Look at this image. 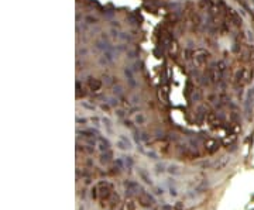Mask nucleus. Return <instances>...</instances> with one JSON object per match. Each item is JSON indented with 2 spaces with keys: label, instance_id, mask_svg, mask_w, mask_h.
<instances>
[{
  "label": "nucleus",
  "instance_id": "obj_1",
  "mask_svg": "<svg viewBox=\"0 0 254 210\" xmlns=\"http://www.w3.org/2000/svg\"><path fill=\"white\" fill-rule=\"evenodd\" d=\"M225 62H217L214 64L213 66L210 68V71H209V74H210V78L214 80V82H219L220 79H222L223 76V72H225Z\"/></svg>",
  "mask_w": 254,
  "mask_h": 210
},
{
  "label": "nucleus",
  "instance_id": "obj_2",
  "mask_svg": "<svg viewBox=\"0 0 254 210\" xmlns=\"http://www.w3.org/2000/svg\"><path fill=\"white\" fill-rule=\"evenodd\" d=\"M208 59H209V52L208 51H205V49H198V51H195L193 61L199 68H203V66L206 65V62H208Z\"/></svg>",
  "mask_w": 254,
  "mask_h": 210
},
{
  "label": "nucleus",
  "instance_id": "obj_3",
  "mask_svg": "<svg viewBox=\"0 0 254 210\" xmlns=\"http://www.w3.org/2000/svg\"><path fill=\"white\" fill-rule=\"evenodd\" d=\"M234 79H236V83H239V85H244V83H247L248 79H250V71H248L247 68H241L240 71H237Z\"/></svg>",
  "mask_w": 254,
  "mask_h": 210
},
{
  "label": "nucleus",
  "instance_id": "obj_4",
  "mask_svg": "<svg viewBox=\"0 0 254 210\" xmlns=\"http://www.w3.org/2000/svg\"><path fill=\"white\" fill-rule=\"evenodd\" d=\"M96 147H98V150L100 152H106V151H110V142L104 137L99 136L98 140H96Z\"/></svg>",
  "mask_w": 254,
  "mask_h": 210
},
{
  "label": "nucleus",
  "instance_id": "obj_5",
  "mask_svg": "<svg viewBox=\"0 0 254 210\" xmlns=\"http://www.w3.org/2000/svg\"><path fill=\"white\" fill-rule=\"evenodd\" d=\"M138 202H140L141 206H144V207H150V206H152V203H154V199H152L151 196L148 195V193L141 192V193H140V196H138Z\"/></svg>",
  "mask_w": 254,
  "mask_h": 210
},
{
  "label": "nucleus",
  "instance_id": "obj_6",
  "mask_svg": "<svg viewBox=\"0 0 254 210\" xmlns=\"http://www.w3.org/2000/svg\"><path fill=\"white\" fill-rule=\"evenodd\" d=\"M89 88L92 89L93 92H98L99 89L102 88V82L99 79H96V78H89Z\"/></svg>",
  "mask_w": 254,
  "mask_h": 210
},
{
  "label": "nucleus",
  "instance_id": "obj_7",
  "mask_svg": "<svg viewBox=\"0 0 254 210\" xmlns=\"http://www.w3.org/2000/svg\"><path fill=\"white\" fill-rule=\"evenodd\" d=\"M126 187H127V192L129 193H141V187L138 186V183L135 182H127L126 183Z\"/></svg>",
  "mask_w": 254,
  "mask_h": 210
},
{
  "label": "nucleus",
  "instance_id": "obj_8",
  "mask_svg": "<svg viewBox=\"0 0 254 210\" xmlns=\"http://www.w3.org/2000/svg\"><path fill=\"white\" fill-rule=\"evenodd\" d=\"M100 162L104 165L112 162V151H106V152H100Z\"/></svg>",
  "mask_w": 254,
  "mask_h": 210
},
{
  "label": "nucleus",
  "instance_id": "obj_9",
  "mask_svg": "<svg viewBox=\"0 0 254 210\" xmlns=\"http://www.w3.org/2000/svg\"><path fill=\"white\" fill-rule=\"evenodd\" d=\"M124 75H126V78H127V80H129L130 86H133V88H134V86H135V80H134V75H133L131 69L126 68V69H124Z\"/></svg>",
  "mask_w": 254,
  "mask_h": 210
},
{
  "label": "nucleus",
  "instance_id": "obj_10",
  "mask_svg": "<svg viewBox=\"0 0 254 210\" xmlns=\"http://www.w3.org/2000/svg\"><path fill=\"white\" fill-rule=\"evenodd\" d=\"M206 150H208V152H214V151L217 150V141H214V140H209V141H206Z\"/></svg>",
  "mask_w": 254,
  "mask_h": 210
},
{
  "label": "nucleus",
  "instance_id": "obj_11",
  "mask_svg": "<svg viewBox=\"0 0 254 210\" xmlns=\"http://www.w3.org/2000/svg\"><path fill=\"white\" fill-rule=\"evenodd\" d=\"M138 175L141 176V179H143V181L146 182V183H148V185H151V183H152V182H151V178H150V176L147 175V172H146L144 169H138Z\"/></svg>",
  "mask_w": 254,
  "mask_h": 210
},
{
  "label": "nucleus",
  "instance_id": "obj_12",
  "mask_svg": "<svg viewBox=\"0 0 254 210\" xmlns=\"http://www.w3.org/2000/svg\"><path fill=\"white\" fill-rule=\"evenodd\" d=\"M134 121L137 123V124H144V123H146V117H144L143 113H138V114H135Z\"/></svg>",
  "mask_w": 254,
  "mask_h": 210
},
{
  "label": "nucleus",
  "instance_id": "obj_13",
  "mask_svg": "<svg viewBox=\"0 0 254 210\" xmlns=\"http://www.w3.org/2000/svg\"><path fill=\"white\" fill-rule=\"evenodd\" d=\"M168 172L174 173V175H178V173H179V171H178V168L175 166V165H174V166L171 165V166H169V169H168Z\"/></svg>",
  "mask_w": 254,
  "mask_h": 210
},
{
  "label": "nucleus",
  "instance_id": "obj_14",
  "mask_svg": "<svg viewBox=\"0 0 254 210\" xmlns=\"http://www.w3.org/2000/svg\"><path fill=\"white\" fill-rule=\"evenodd\" d=\"M81 95V83L76 82V96H79Z\"/></svg>",
  "mask_w": 254,
  "mask_h": 210
},
{
  "label": "nucleus",
  "instance_id": "obj_15",
  "mask_svg": "<svg viewBox=\"0 0 254 210\" xmlns=\"http://www.w3.org/2000/svg\"><path fill=\"white\" fill-rule=\"evenodd\" d=\"M157 168H158V172H164V165H157Z\"/></svg>",
  "mask_w": 254,
  "mask_h": 210
},
{
  "label": "nucleus",
  "instance_id": "obj_16",
  "mask_svg": "<svg viewBox=\"0 0 254 210\" xmlns=\"http://www.w3.org/2000/svg\"><path fill=\"white\" fill-rule=\"evenodd\" d=\"M161 210H172V207L171 206H162L161 207Z\"/></svg>",
  "mask_w": 254,
  "mask_h": 210
},
{
  "label": "nucleus",
  "instance_id": "obj_17",
  "mask_svg": "<svg viewBox=\"0 0 254 210\" xmlns=\"http://www.w3.org/2000/svg\"><path fill=\"white\" fill-rule=\"evenodd\" d=\"M86 20H87V21H90V23H92V21H93V23H96V18H95V17H87Z\"/></svg>",
  "mask_w": 254,
  "mask_h": 210
},
{
  "label": "nucleus",
  "instance_id": "obj_18",
  "mask_svg": "<svg viewBox=\"0 0 254 210\" xmlns=\"http://www.w3.org/2000/svg\"><path fill=\"white\" fill-rule=\"evenodd\" d=\"M169 193H171L172 196H177V192H175V189H172V187L169 189Z\"/></svg>",
  "mask_w": 254,
  "mask_h": 210
}]
</instances>
